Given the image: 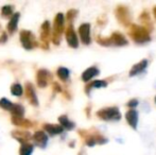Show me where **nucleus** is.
<instances>
[{"instance_id": "1", "label": "nucleus", "mask_w": 156, "mask_h": 155, "mask_svg": "<svg viewBox=\"0 0 156 155\" xmlns=\"http://www.w3.org/2000/svg\"><path fill=\"white\" fill-rule=\"evenodd\" d=\"M129 35L137 44H144L150 41L149 32L147 31V29H144V27H140V26H132L131 30H129Z\"/></svg>"}, {"instance_id": "2", "label": "nucleus", "mask_w": 156, "mask_h": 155, "mask_svg": "<svg viewBox=\"0 0 156 155\" xmlns=\"http://www.w3.org/2000/svg\"><path fill=\"white\" fill-rule=\"evenodd\" d=\"M97 116L100 117L102 120H106V121H109V120L118 121L119 119H121V114L117 107H107L100 110L97 113Z\"/></svg>"}, {"instance_id": "3", "label": "nucleus", "mask_w": 156, "mask_h": 155, "mask_svg": "<svg viewBox=\"0 0 156 155\" xmlns=\"http://www.w3.org/2000/svg\"><path fill=\"white\" fill-rule=\"evenodd\" d=\"M99 44L101 45H105V46H108V45H116V46H123L126 45L127 41L125 39V37L122 35L121 33H113L108 38H104V39H101L99 38Z\"/></svg>"}, {"instance_id": "4", "label": "nucleus", "mask_w": 156, "mask_h": 155, "mask_svg": "<svg viewBox=\"0 0 156 155\" xmlns=\"http://www.w3.org/2000/svg\"><path fill=\"white\" fill-rule=\"evenodd\" d=\"M90 26L88 23H83L81 25V27L79 28V33H80V37L82 39V41L85 45L90 44Z\"/></svg>"}, {"instance_id": "5", "label": "nucleus", "mask_w": 156, "mask_h": 155, "mask_svg": "<svg viewBox=\"0 0 156 155\" xmlns=\"http://www.w3.org/2000/svg\"><path fill=\"white\" fill-rule=\"evenodd\" d=\"M64 28V15L63 14H58L55 17V21H54V41L56 39V36H58L60 38L61 33L63 31Z\"/></svg>"}, {"instance_id": "6", "label": "nucleus", "mask_w": 156, "mask_h": 155, "mask_svg": "<svg viewBox=\"0 0 156 155\" xmlns=\"http://www.w3.org/2000/svg\"><path fill=\"white\" fill-rule=\"evenodd\" d=\"M33 36L32 33L29 31H21L20 32V41L23 46L26 49H32L33 47V41H32Z\"/></svg>"}, {"instance_id": "7", "label": "nucleus", "mask_w": 156, "mask_h": 155, "mask_svg": "<svg viewBox=\"0 0 156 155\" xmlns=\"http://www.w3.org/2000/svg\"><path fill=\"white\" fill-rule=\"evenodd\" d=\"M66 38H67L68 45L72 48H76L79 46L78 43V37H76V34L74 32V30L72 29V27H69L68 30L66 31Z\"/></svg>"}, {"instance_id": "8", "label": "nucleus", "mask_w": 156, "mask_h": 155, "mask_svg": "<svg viewBox=\"0 0 156 155\" xmlns=\"http://www.w3.org/2000/svg\"><path fill=\"white\" fill-rule=\"evenodd\" d=\"M33 139H34V143L41 148H45L48 143V136L44 132H41V131L35 133L34 136H33Z\"/></svg>"}, {"instance_id": "9", "label": "nucleus", "mask_w": 156, "mask_h": 155, "mask_svg": "<svg viewBox=\"0 0 156 155\" xmlns=\"http://www.w3.org/2000/svg\"><path fill=\"white\" fill-rule=\"evenodd\" d=\"M125 118H126V121L129 125L133 129H136L138 122V113L135 110H131L125 114Z\"/></svg>"}, {"instance_id": "10", "label": "nucleus", "mask_w": 156, "mask_h": 155, "mask_svg": "<svg viewBox=\"0 0 156 155\" xmlns=\"http://www.w3.org/2000/svg\"><path fill=\"white\" fill-rule=\"evenodd\" d=\"M147 66H148V61L142 60L140 63L134 65L133 68H132L131 71H129V76H131V77H134V76H136V75H139V73H141L142 71L147 68Z\"/></svg>"}, {"instance_id": "11", "label": "nucleus", "mask_w": 156, "mask_h": 155, "mask_svg": "<svg viewBox=\"0 0 156 155\" xmlns=\"http://www.w3.org/2000/svg\"><path fill=\"white\" fill-rule=\"evenodd\" d=\"M99 75V69L96 68V67H90V68L86 69V70L83 72L82 75V80L84 81V82H87V81H89L90 79H93L94 77H96V76Z\"/></svg>"}, {"instance_id": "12", "label": "nucleus", "mask_w": 156, "mask_h": 155, "mask_svg": "<svg viewBox=\"0 0 156 155\" xmlns=\"http://www.w3.org/2000/svg\"><path fill=\"white\" fill-rule=\"evenodd\" d=\"M50 77V73L47 70H39L38 75H37V82H38L39 86L45 87L48 83V79Z\"/></svg>"}, {"instance_id": "13", "label": "nucleus", "mask_w": 156, "mask_h": 155, "mask_svg": "<svg viewBox=\"0 0 156 155\" xmlns=\"http://www.w3.org/2000/svg\"><path fill=\"white\" fill-rule=\"evenodd\" d=\"M44 128H45V130L47 131L50 135L61 134L64 130V128L62 125H56V124H45Z\"/></svg>"}, {"instance_id": "14", "label": "nucleus", "mask_w": 156, "mask_h": 155, "mask_svg": "<svg viewBox=\"0 0 156 155\" xmlns=\"http://www.w3.org/2000/svg\"><path fill=\"white\" fill-rule=\"evenodd\" d=\"M18 20H19V13H15L8 25V30L10 33H13V32H15L17 30V23H18Z\"/></svg>"}, {"instance_id": "15", "label": "nucleus", "mask_w": 156, "mask_h": 155, "mask_svg": "<svg viewBox=\"0 0 156 155\" xmlns=\"http://www.w3.org/2000/svg\"><path fill=\"white\" fill-rule=\"evenodd\" d=\"M58 120H60L61 125H62L64 129H67V130H72V129H73L74 123L70 121V120L68 119L66 116H61Z\"/></svg>"}, {"instance_id": "16", "label": "nucleus", "mask_w": 156, "mask_h": 155, "mask_svg": "<svg viewBox=\"0 0 156 155\" xmlns=\"http://www.w3.org/2000/svg\"><path fill=\"white\" fill-rule=\"evenodd\" d=\"M11 112H12V114L14 115V117L20 118L23 115V113H25V108H23L21 105H19V104H14V106H13Z\"/></svg>"}, {"instance_id": "17", "label": "nucleus", "mask_w": 156, "mask_h": 155, "mask_svg": "<svg viewBox=\"0 0 156 155\" xmlns=\"http://www.w3.org/2000/svg\"><path fill=\"white\" fill-rule=\"evenodd\" d=\"M33 145L30 143H23L20 148V155H31L33 152Z\"/></svg>"}, {"instance_id": "18", "label": "nucleus", "mask_w": 156, "mask_h": 155, "mask_svg": "<svg viewBox=\"0 0 156 155\" xmlns=\"http://www.w3.org/2000/svg\"><path fill=\"white\" fill-rule=\"evenodd\" d=\"M13 106H14V104H13L11 101H9L8 99H5V98H2V99L0 100V107L3 108V110L12 111Z\"/></svg>"}, {"instance_id": "19", "label": "nucleus", "mask_w": 156, "mask_h": 155, "mask_svg": "<svg viewBox=\"0 0 156 155\" xmlns=\"http://www.w3.org/2000/svg\"><path fill=\"white\" fill-rule=\"evenodd\" d=\"M27 93H28V97H29L31 103H33L34 105H37V98H36V96H35L34 89H33L30 85L27 86Z\"/></svg>"}, {"instance_id": "20", "label": "nucleus", "mask_w": 156, "mask_h": 155, "mask_svg": "<svg viewBox=\"0 0 156 155\" xmlns=\"http://www.w3.org/2000/svg\"><path fill=\"white\" fill-rule=\"evenodd\" d=\"M58 76L60 77L61 80L66 81L68 78H69V70L65 67H60L58 69Z\"/></svg>"}, {"instance_id": "21", "label": "nucleus", "mask_w": 156, "mask_h": 155, "mask_svg": "<svg viewBox=\"0 0 156 155\" xmlns=\"http://www.w3.org/2000/svg\"><path fill=\"white\" fill-rule=\"evenodd\" d=\"M11 93H12V95L17 96V97L21 96L23 95V87H21V85L20 84H14L12 87H11Z\"/></svg>"}, {"instance_id": "22", "label": "nucleus", "mask_w": 156, "mask_h": 155, "mask_svg": "<svg viewBox=\"0 0 156 155\" xmlns=\"http://www.w3.org/2000/svg\"><path fill=\"white\" fill-rule=\"evenodd\" d=\"M1 14L2 16H10V15L13 14V8L11 5H4L3 8H2V11H1Z\"/></svg>"}, {"instance_id": "23", "label": "nucleus", "mask_w": 156, "mask_h": 155, "mask_svg": "<svg viewBox=\"0 0 156 155\" xmlns=\"http://www.w3.org/2000/svg\"><path fill=\"white\" fill-rule=\"evenodd\" d=\"M107 83L105 81H94L90 84L91 88H100V87H106Z\"/></svg>"}, {"instance_id": "24", "label": "nucleus", "mask_w": 156, "mask_h": 155, "mask_svg": "<svg viewBox=\"0 0 156 155\" xmlns=\"http://www.w3.org/2000/svg\"><path fill=\"white\" fill-rule=\"evenodd\" d=\"M127 105H129V107H135L136 105H138V101L137 100H131V101L127 103Z\"/></svg>"}, {"instance_id": "25", "label": "nucleus", "mask_w": 156, "mask_h": 155, "mask_svg": "<svg viewBox=\"0 0 156 155\" xmlns=\"http://www.w3.org/2000/svg\"><path fill=\"white\" fill-rule=\"evenodd\" d=\"M154 15H155V17H156V6L154 8Z\"/></svg>"}, {"instance_id": "26", "label": "nucleus", "mask_w": 156, "mask_h": 155, "mask_svg": "<svg viewBox=\"0 0 156 155\" xmlns=\"http://www.w3.org/2000/svg\"><path fill=\"white\" fill-rule=\"evenodd\" d=\"M155 102H156V98H155Z\"/></svg>"}]
</instances>
